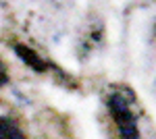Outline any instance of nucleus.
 <instances>
[{
	"label": "nucleus",
	"instance_id": "f257e3e1",
	"mask_svg": "<svg viewBox=\"0 0 156 139\" xmlns=\"http://www.w3.org/2000/svg\"><path fill=\"white\" fill-rule=\"evenodd\" d=\"M108 112L112 116L115 125L119 129L121 139H140V127H137V116L129 108V102L123 93H110L106 100Z\"/></svg>",
	"mask_w": 156,
	"mask_h": 139
},
{
	"label": "nucleus",
	"instance_id": "f03ea898",
	"mask_svg": "<svg viewBox=\"0 0 156 139\" xmlns=\"http://www.w3.org/2000/svg\"><path fill=\"white\" fill-rule=\"evenodd\" d=\"M15 52H17V56L23 60L27 67H31L34 71H37V73H44V71L48 69V64H46V60L37 54L34 48L29 46H21V44H17L15 46Z\"/></svg>",
	"mask_w": 156,
	"mask_h": 139
},
{
	"label": "nucleus",
	"instance_id": "7ed1b4c3",
	"mask_svg": "<svg viewBox=\"0 0 156 139\" xmlns=\"http://www.w3.org/2000/svg\"><path fill=\"white\" fill-rule=\"evenodd\" d=\"M0 139H27V137L11 118L0 116Z\"/></svg>",
	"mask_w": 156,
	"mask_h": 139
},
{
	"label": "nucleus",
	"instance_id": "20e7f679",
	"mask_svg": "<svg viewBox=\"0 0 156 139\" xmlns=\"http://www.w3.org/2000/svg\"><path fill=\"white\" fill-rule=\"evenodd\" d=\"M9 83V69H6V64L0 60V87H4Z\"/></svg>",
	"mask_w": 156,
	"mask_h": 139
},
{
	"label": "nucleus",
	"instance_id": "39448f33",
	"mask_svg": "<svg viewBox=\"0 0 156 139\" xmlns=\"http://www.w3.org/2000/svg\"><path fill=\"white\" fill-rule=\"evenodd\" d=\"M154 96H156V81H154Z\"/></svg>",
	"mask_w": 156,
	"mask_h": 139
}]
</instances>
